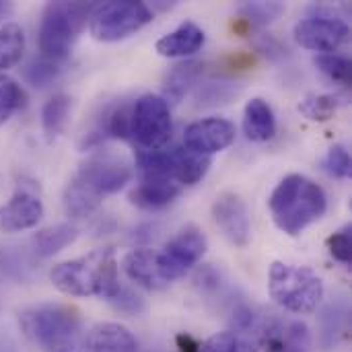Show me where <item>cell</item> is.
Listing matches in <instances>:
<instances>
[{
    "label": "cell",
    "instance_id": "obj_11",
    "mask_svg": "<svg viewBox=\"0 0 352 352\" xmlns=\"http://www.w3.org/2000/svg\"><path fill=\"white\" fill-rule=\"evenodd\" d=\"M258 352H311L314 340L309 328L299 320L264 316L260 336H258Z\"/></svg>",
    "mask_w": 352,
    "mask_h": 352
},
{
    "label": "cell",
    "instance_id": "obj_10",
    "mask_svg": "<svg viewBox=\"0 0 352 352\" xmlns=\"http://www.w3.org/2000/svg\"><path fill=\"white\" fill-rule=\"evenodd\" d=\"M132 179V167L116 157H93L80 165L78 173L72 177L82 190L95 198L120 192Z\"/></svg>",
    "mask_w": 352,
    "mask_h": 352
},
{
    "label": "cell",
    "instance_id": "obj_23",
    "mask_svg": "<svg viewBox=\"0 0 352 352\" xmlns=\"http://www.w3.org/2000/svg\"><path fill=\"white\" fill-rule=\"evenodd\" d=\"M25 54V33L21 25L6 23L0 27V72L14 68Z\"/></svg>",
    "mask_w": 352,
    "mask_h": 352
},
{
    "label": "cell",
    "instance_id": "obj_8",
    "mask_svg": "<svg viewBox=\"0 0 352 352\" xmlns=\"http://www.w3.org/2000/svg\"><path fill=\"white\" fill-rule=\"evenodd\" d=\"M173 122L169 103L161 95L146 93L138 97L130 109V138L142 151H159L171 138Z\"/></svg>",
    "mask_w": 352,
    "mask_h": 352
},
{
    "label": "cell",
    "instance_id": "obj_33",
    "mask_svg": "<svg viewBox=\"0 0 352 352\" xmlns=\"http://www.w3.org/2000/svg\"><path fill=\"white\" fill-rule=\"evenodd\" d=\"M346 318H349V305H346L344 301L332 303V305L324 311V318H322L324 324L330 322V326H324V338H330V340L334 342L336 336L344 330Z\"/></svg>",
    "mask_w": 352,
    "mask_h": 352
},
{
    "label": "cell",
    "instance_id": "obj_32",
    "mask_svg": "<svg viewBox=\"0 0 352 352\" xmlns=\"http://www.w3.org/2000/svg\"><path fill=\"white\" fill-rule=\"evenodd\" d=\"M322 169L338 179H346L351 175V155L342 144H336L328 151V155L322 159Z\"/></svg>",
    "mask_w": 352,
    "mask_h": 352
},
{
    "label": "cell",
    "instance_id": "obj_3",
    "mask_svg": "<svg viewBox=\"0 0 352 352\" xmlns=\"http://www.w3.org/2000/svg\"><path fill=\"white\" fill-rule=\"evenodd\" d=\"M23 334L41 352H68L80 336L78 309L62 303H39L19 314Z\"/></svg>",
    "mask_w": 352,
    "mask_h": 352
},
{
    "label": "cell",
    "instance_id": "obj_1",
    "mask_svg": "<svg viewBox=\"0 0 352 352\" xmlns=\"http://www.w3.org/2000/svg\"><path fill=\"white\" fill-rule=\"evenodd\" d=\"M268 206L274 219V225L291 235H301L309 225L320 221L328 208L326 192L314 179L293 173L287 175L270 194Z\"/></svg>",
    "mask_w": 352,
    "mask_h": 352
},
{
    "label": "cell",
    "instance_id": "obj_12",
    "mask_svg": "<svg viewBox=\"0 0 352 352\" xmlns=\"http://www.w3.org/2000/svg\"><path fill=\"white\" fill-rule=\"evenodd\" d=\"M349 25L334 14H316L295 25V39L301 47L332 54L349 39Z\"/></svg>",
    "mask_w": 352,
    "mask_h": 352
},
{
    "label": "cell",
    "instance_id": "obj_25",
    "mask_svg": "<svg viewBox=\"0 0 352 352\" xmlns=\"http://www.w3.org/2000/svg\"><path fill=\"white\" fill-rule=\"evenodd\" d=\"M64 210L68 217L72 219H85L89 214H93L97 210V206L101 204L99 198L91 196L87 190H82L76 182L70 179V184L64 190Z\"/></svg>",
    "mask_w": 352,
    "mask_h": 352
},
{
    "label": "cell",
    "instance_id": "obj_13",
    "mask_svg": "<svg viewBox=\"0 0 352 352\" xmlns=\"http://www.w3.org/2000/svg\"><path fill=\"white\" fill-rule=\"evenodd\" d=\"M235 140V126L225 118H204L186 128L184 144L188 151L210 157L229 148Z\"/></svg>",
    "mask_w": 352,
    "mask_h": 352
},
{
    "label": "cell",
    "instance_id": "obj_15",
    "mask_svg": "<svg viewBox=\"0 0 352 352\" xmlns=\"http://www.w3.org/2000/svg\"><path fill=\"white\" fill-rule=\"evenodd\" d=\"M43 217L41 200L27 192L19 190L6 204L0 206V231L2 233H19L33 229Z\"/></svg>",
    "mask_w": 352,
    "mask_h": 352
},
{
    "label": "cell",
    "instance_id": "obj_21",
    "mask_svg": "<svg viewBox=\"0 0 352 352\" xmlns=\"http://www.w3.org/2000/svg\"><path fill=\"white\" fill-rule=\"evenodd\" d=\"M78 237V229L70 223H62V225H54V227H45L41 231H37L31 239V252L35 258H52L58 252H62L64 248H68L74 239Z\"/></svg>",
    "mask_w": 352,
    "mask_h": 352
},
{
    "label": "cell",
    "instance_id": "obj_31",
    "mask_svg": "<svg viewBox=\"0 0 352 352\" xmlns=\"http://www.w3.org/2000/svg\"><path fill=\"white\" fill-rule=\"evenodd\" d=\"M237 95V87L229 80H212L200 87L198 91V101L200 105H221L227 103L231 97Z\"/></svg>",
    "mask_w": 352,
    "mask_h": 352
},
{
    "label": "cell",
    "instance_id": "obj_4",
    "mask_svg": "<svg viewBox=\"0 0 352 352\" xmlns=\"http://www.w3.org/2000/svg\"><path fill=\"white\" fill-rule=\"evenodd\" d=\"M268 293L285 311L309 316L324 301V280L307 266L274 262L268 272Z\"/></svg>",
    "mask_w": 352,
    "mask_h": 352
},
{
    "label": "cell",
    "instance_id": "obj_22",
    "mask_svg": "<svg viewBox=\"0 0 352 352\" xmlns=\"http://www.w3.org/2000/svg\"><path fill=\"white\" fill-rule=\"evenodd\" d=\"M202 68H204V64L198 62V60H188V62L175 64V66L169 70L167 78H165V87H163L165 95H163V99H165L167 103H177V101H182V99L186 97V93H188V91L198 82V78L202 76Z\"/></svg>",
    "mask_w": 352,
    "mask_h": 352
},
{
    "label": "cell",
    "instance_id": "obj_36",
    "mask_svg": "<svg viewBox=\"0 0 352 352\" xmlns=\"http://www.w3.org/2000/svg\"><path fill=\"white\" fill-rule=\"evenodd\" d=\"M198 352H243L237 338L231 332H221L210 336L204 344H200Z\"/></svg>",
    "mask_w": 352,
    "mask_h": 352
},
{
    "label": "cell",
    "instance_id": "obj_34",
    "mask_svg": "<svg viewBox=\"0 0 352 352\" xmlns=\"http://www.w3.org/2000/svg\"><path fill=\"white\" fill-rule=\"evenodd\" d=\"M328 250L330 256L334 260H338L340 264H351L352 256V233L351 225L342 227L340 231H336L334 235L328 237Z\"/></svg>",
    "mask_w": 352,
    "mask_h": 352
},
{
    "label": "cell",
    "instance_id": "obj_35",
    "mask_svg": "<svg viewBox=\"0 0 352 352\" xmlns=\"http://www.w3.org/2000/svg\"><path fill=\"white\" fill-rule=\"evenodd\" d=\"M109 303L118 309V311H122V314H126V316H138V314H142L144 311V299L136 293V291H132V289H126V287H120V291L109 299Z\"/></svg>",
    "mask_w": 352,
    "mask_h": 352
},
{
    "label": "cell",
    "instance_id": "obj_14",
    "mask_svg": "<svg viewBox=\"0 0 352 352\" xmlns=\"http://www.w3.org/2000/svg\"><path fill=\"white\" fill-rule=\"evenodd\" d=\"M212 217L221 233L237 248H245L252 237V223L243 200L233 192H223L212 204Z\"/></svg>",
    "mask_w": 352,
    "mask_h": 352
},
{
    "label": "cell",
    "instance_id": "obj_18",
    "mask_svg": "<svg viewBox=\"0 0 352 352\" xmlns=\"http://www.w3.org/2000/svg\"><path fill=\"white\" fill-rule=\"evenodd\" d=\"M182 192V186L165 177H144L132 192L130 202L142 210H159L169 206Z\"/></svg>",
    "mask_w": 352,
    "mask_h": 352
},
{
    "label": "cell",
    "instance_id": "obj_7",
    "mask_svg": "<svg viewBox=\"0 0 352 352\" xmlns=\"http://www.w3.org/2000/svg\"><path fill=\"white\" fill-rule=\"evenodd\" d=\"M136 167L144 177H165L179 186H196L210 169V157L196 155L188 148L171 151H138Z\"/></svg>",
    "mask_w": 352,
    "mask_h": 352
},
{
    "label": "cell",
    "instance_id": "obj_9",
    "mask_svg": "<svg viewBox=\"0 0 352 352\" xmlns=\"http://www.w3.org/2000/svg\"><path fill=\"white\" fill-rule=\"evenodd\" d=\"M206 237L196 227L182 229L159 254V270L163 278L171 285V280L182 278L188 270H192L202 256L206 254Z\"/></svg>",
    "mask_w": 352,
    "mask_h": 352
},
{
    "label": "cell",
    "instance_id": "obj_26",
    "mask_svg": "<svg viewBox=\"0 0 352 352\" xmlns=\"http://www.w3.org/2000/svg\"><path fill=\"white\" fill-rule=\"evenodd\" d=\"M241 21L248 27H266L272 21H276L283 12H285V4L283 2H245L241 8Z\"/></svg>",
    "mask_w": 352,
    "mask_h": 352
},
{
    "label": "cell",
    "instance_id": "obj_30",
    "mask_svg": "<svg viewBox=\"0 0 352 352\" xmlns=\"http://www.w3.org/2000/svg\"><path fill=\"white\" fill-rule=\"evenodd\" d=\"M314 64L332 80L340 85L351 82V60L340 54H320L314 58Z\"/></svg>",
    "mask_w": 352,
    "mask_h": 352
},
{
    "label": "cell",
    "instance_id": "obj_27",
    "mask_svg": "<svg viewBox=\"0 0 352 352\" xmlns=\"http://www.w3.org/2000/svg\"><path fill=\"white\" fill-rule=\"evenodd\" d=\"M58 74H60L58 60H52V58H45V56H35L23 68V76L33 87H47L50 82H54L58 78Z\"/></svg>",
    "mask_w": 352,
    "mask_h": 352
},
{
    "label": "cell",
    "instance_id": "obj_5",
    "mask_svg": "<svg viewBox=\"0 0 352 352\" xmlns=\"http://www.w3.org/2000/svg\"><path fill=\"white\" fill-rule=\"evenodd\" d=\"M91 10L93 4H85V2L60 0V2L45 4L37 31L41 56L58 62L64 60L70 54L78 33L82 31Z\"/></svg>",
    "mask_w": 352,
    "mask_h": 352
},
{
    "label": "cell",
    "instance_id": "obj_17",
    "mask_svg": "<svg viewBox=\"0 0 352 352\" xmlns=\"http://www.w3.org/2000/svg\"><path fill=\"white\" fill-rule=\"evenodd\" d=\"M82 352H138V344L126 326L105 322L85 334Z\"/></svg>",
    "mask_w": 352,
    "mask_h": 352
},
{
    "label": "cell",
    "instance_id": "obj_20",
    "mask_svg": "<svg viewBox=\"0 0 352 352\" xmlns=\"http://www.w3.org/2000/svg\"><path fill=\"white\" fill-rule=\"evenodd\" d=\"M243 132L252 142H268L276 134V118L268 101L254 97L243 111Z\"/></svg>",
    "mask_w": 352,
    "mask_h": 352
},
{
    "label": "cell",
    "instance_id": "obj_6",
    "mask_svg": "<svg viewBox=\"0 0 352 352\" xmlns=\"http://www.w3.org/2000/svg\"><path fill=\"white\" fill-rule=\"evenodd\" d=\"M153 21V10L138 0H109L93 6L89 31L97 41H120Z\"/></svg>",
    "mask_w": 352,
    "mask_h": 352
},
{
    "label": "cell",
    "instance_id": "obj_2",
    "mask_svg": "<svg viewBox=\"0 0 352 352\" xmlns=\"http://www.w3.org/2000/svg\"><path fill=\"white\" fill-rule=\"evenodd\" d=\"M50 280L64 295L107 301L122 287L113 250H99L76 260L60 262L50 270Z\"/></svg>",
    "mask_w": 352,
    "mask_h": 352
},
{
    "label": "cell",
    "instance_id": "obj_16",
    "mask_svg": "<svg viewBox=\"0 0 352 352\" xmlns=\"http://www.w3.org/2000/svg\"><path fill=\"white\" fill-rule=\"evenodd\" d=\"M122 266L132 283L148 291H163L169 287V283L163 278L159 270V254L148 248H138L128 252L122 260Z\"/></svg>",
    "mask_w": 352,
    "mask_h": 352
},
{
    "label": "cell",
    "instance_id": "obj_19",
    "mask_svg": "<svg viewBox=\"0 0 352 352\" xmlns=\"http://www.w3.org/2000/svg\"><path fill=\"white\" fill-rule=\"evenodd\" d=\"M202 45H204V31L196 23L186 21L175 31L163 35L157 41L155 50L163 58H186L200 52Z\"/></svg>",
    "mask_w": 352,
    "mask_h": 352
},
{
    "label": "cell",
    "instance_id": "obj_37",
    "mask_svg": "<svg viewBox=\"0 0 352 352\" xmlns=\"http://www.w3.org/2000/svg\"><path fill=\"white\" fill-rule=\"evenodd\" d=\"M8 8H10V6H8L6 2H0V14H4V12H6Z\"/></svg>",
    "mask_w": 352,
    "mask_h": 352
},
{
    "label": "cell",
    "instance_id": "obj_24",
    "mask_svg": "<svg viewBox=\"0 0 352 352\" xmlns=\"http://www.w3.org/2000/svg\"><path fill=\"white\" fill-rule=\"evenodd\" d=\"M70 105H72V99L66 93H58L50 101H45V105L41 109V126L50 140H54L62 134V130L68 122Z\"/></svg>",
    "mask_w": 352,
    "mask_h": 352
},
{
    "label": "cell",
    "instance_id": "obj_29",
    "mask_svg": "<svg viewBox=\"0 0 352 352\" xmlns=\"http://www.w3.org/2000/svg\"><path fill=\"white\" fill-rule=\"evenodd\" d=\"M23 89L6 72H0V126L6 124L12 113L23 105Z\"/></svg>",
    "mask_w": 352,
    "mask_h": 352
},
{
    "label": "cell",
    "instance_id": "obj_28",
    "mask_svg": "<svg viewBox=\"0 0 352 352\" xmlns=\"http://www.w3.org/2000/svg\"><path fill=\"white\" fill-rule=\"evenodd\" d=\"M340 105V99L334 95H309L301 101L299 111L314 122H328Z\"/></svg>",
    "mask_w": 352,
    "mask_h": 352
}]
</instances>
